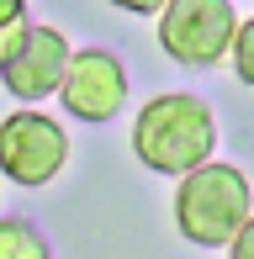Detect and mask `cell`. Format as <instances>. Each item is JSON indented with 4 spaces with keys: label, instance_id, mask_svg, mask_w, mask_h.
<instances>
[{
    "label": "cell",
    "instance_id": "8",
    "mask_svg": "<svg viewBox=\"0 0 254 259\" xmlns=\"http://www.w3.org/2000/svg\"><path fill=\"white\" fill-rule=\"evenodd\" d=\"M233 69L244 85H254V16L238 21V37H233Z\"/></svg>",
    "mask_w": 254,
    "mask_h": 259
},
{
    "label": "cell",
    "instance_id": "9",
    "mask_svg": "<svg viewBox=\"0 0 254 259\" xmlns=\"http://www.w3.org/2000/svg\"><path fill=\"white\" fill-rule=\"evenodd\" d=\"M21 37H27V21H6V27H0V64L16 53V42H21Z\"/></svg>",
    "mask_w": 254,
    "mask_h": 259
},
{
    "label": "cell",
    "instance_id": "2",
    "mask_svg": "<svg viewBox=\"0 0 254 259\" xmlns=\"http://www.w3.org/2000/svg\"><path fill=\"white\" fill-rule=\"evenodd\" d=\"M254 191L244 180V169L233 164H196V169L180 175L175 191V228L180 238L196 243V249H228L238 238V228L254 217Z\"/></svg>",
    "mask_w": 254,
    "mask_h": 259
},
{
    "label": "cell",
    "instance_id": "11",
    "mask_svg": "<svg viewBox=\"0 0 254 259\" xmlns=\"http://www.w3.org/2000/svg\"><path fill=\"white\" fill-rule=\"evenodd\" d=\"M111 6H117V11H133V16H159L170 0H111Z\"/></svg>",
    "mask_w": 254,
    "mask_h": 259
},
{
    "label": "cell",
    "instance_id": "10",
    "mask_svg": "<svg viewBox=\"0 0 254 259\" xmlns=\"http://www.w3.org/2000/svg\"><path fill=\"white\" fill-rule=\"evenodd\" d=\"M228 254H233V259H254V217L238 228V238L228 243Z\"/></svg>",
    "mask_w": 254,
    "mask_h": 259
},
{
    "label": "cell",
    "instance_id": "7",
    "mask_svg": "<svg viewBox=\"0 0 254 259\" xmlns=\"http://www.w3.org/2000/svg\"><path fill=\"white\" fill-rule=\"evenodd\" d=\"M0 259H48V243L27 222H0Z\"/></svg>",
    "mask_w": 254,
    "mask_h": 259
},
{
    "label": "cell",
    "instance_id": "3",
    "mask_svg": "<svg viewBox=\"0 0 254 259\" xmlns=\"http://www.w3.org/2000/svg\"><path fill=\"white\" fill-rule=\"evenodd\" d=\"M238 11L233 0H170L159 11V48L186 69H212L223 53H233Z\"/></svg>",
    "mask_w": 254,
    "mask_h": 259
},
{
    "label": "cell",
    "instance_id": "12",
    "mask_svg": "<svg viewBox=\"0 0 254 259\" xmlns=\"http://www.w3.org/2000/svg\"><path fill=\"white\" fill-rule=\"evenodd\" d=\"M21 11H27V0H0V27H6V21H21Z\"/></svg>",
    "mask_w": 254,
    "mask_h": 259
},
{
    "label": "cell",
    "instance_id": "1",
    "mask_svg": "<svg viewBox=\"0 0 254 259\" xmlns=\"http://www.w3.org/2000/svg\"><path fill=\"white\" fill-rule=\"evenodd\" d=\"M217 148V122L212 106L201 96H154L133 122V154L154 175H186L196 164H206Z\"/></svg>",
    "mask_w": 254,
    "mask_h": 259
},
{
    "label": "cell",
    "instance_id": "4",
    "mask_svg": "<svg viewBox=\"0 0 254 259\" xmlns=\"http://www.w3.org/2000/svg\"><path fill=\"white\" fill-rule=\"evenodd\" d=\"M69 159V133L43 111L0 116V175L16 185H48Z\"/></svg>",
    "mask_w": 254,
    "mask_h": 259
},
{
    "label": "cell",
    "instance_id": "6",
    "mask_svg": "<svg viewBox=\"0 0 254 259\" xmlns=\"http://www.w3.org/2000/svg\"><path fill=\"white\" fill-rule=\"evenodd\" d=\"M59 96H64V111L79 116V122H106V116H117L122 101H127V69H122V58L106 53V48L74 53Z\"/></svg>",
    "mask_w": 254,
    "mask_h": 259
},
{
    "label": "cell",
    "instance_id": "5",
    "mask_svg": "<svg viewBox=\"0 0 254 259\" xmlns=\"http://www.w3.org/2000/svg\"><path fill=\"white\" fill-rule=\"evenodd\" d=\"M69 64H74V48L59 27H27V37L16 42V53L0 64V85L16 101H43L64 85Z\"/></svg>",
    "mask_w": 254,
    "mask_h": 259
}]
</instances>
